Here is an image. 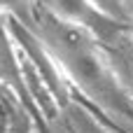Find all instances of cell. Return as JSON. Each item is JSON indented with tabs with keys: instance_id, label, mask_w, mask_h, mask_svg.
<instances>
[{
	"instance_id": "6da1fadb",
	"label": "cell",
	"mask_w": 133,
	"mask_h": 133,
	"mask_svg": "<svg viewBox=\"0 0 133 133\" xmlns=\"http://www.w3.org/2000/svg\"><path fill=\"white\" fill-rule=\"evenodd\" d=\"M30 16L35 37L61 63L87 98H91L117 124L133 133V98L119 82L108 56L94 44V35L77 23L56 16L44 5L33 7Z\"/></svg>"
},
{
	"instance_id": "7a4b0ae2",
	"label": "cell",
	"mask_w": 133,
	"mask_h": 133,
	"mask_svg": "<svg viewBox=\"0 0 133 133\" xmlns=\"http://www.w3.org/2000/svg\"><path fill=\"white\" fill-rule=\"evenodd\" d=\"M101 42L105 47V56H108L112 70L119 75V82L126 87L131 84L133 89V37L124 33V26H122Z\"/></svg>"
},
{
	"instance_id": "3957f363",
	"label": "cell",
	"mask_w": 133,
	"mask_h": 133,
	"mask_svg": "<svg viewBox=\"0 0 133 133\" xmlns=\"http://www.w3.org/2000/svg\"><path fill=\"white\" fill-rule=\"evenodd\" d=\"M103 16L117 21V23H124L126 21V0H89Z\"/></svg>"
},
{
	"instance_id": "277c9868",
	"label": "cell",
	"mask_w": 133,
	"mask_h": 133,
	"mask_svg": "<svg viewBox=\"0 0 133 133\" xmlns=\"http://www.w3.org/2000/svg\"><path fill=\"white\" fill-rule=\"evenodd\" d=\"M2 122H5V133H33L30 117L21 108H9L7 119H2Z\"/></svg>"
},
{
	"instance_id": "5b68a950",
	"label": "cell",
	"mask_w": 133,
	"mask_h": 133,
	"mask_svg": "<svg viewBox=\"0 0 133 133\" xmlns=\"http://www.w3.org/2000/svg\"><path fill=\"white\" fill-rule=\"evenodd\" d=\"M75 124H77V133H108V129H103L98 122H94L87 112H77Z\"/></svg>"
}]
</instances>
